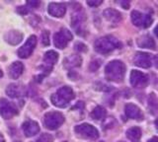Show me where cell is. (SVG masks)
Returning <instances> with one entry per match:
<instances>
[{"mask_svg":"<svg viewBox=\"0 0 158 142\" xmlns=\"http://www.w3.org/2000/svg\"><path fill=\"white\" fill-rule=\"evenodd\" d=\"M126 73V65L120 60H113L109 62L105 68V75L107 80L112 82H122Z\"/></svg>","mask_w":158,"mask_h":142,"instance_id":"cell-1","label":"cell"},{"mask_svg":"<svg viewBox=\"0 0 158 142\" xmlns=\"http://www.w3.org/2000/svg\"><path fill=\"white\" fill-rule=\"evenodd\" d=\"M74 98H75V94H74L73 90L70 87L64 86L59 88L56 94L52 96L51 100L53 106L57 108H65Z\"/></svg>","mask_w":158,"mask_h":142,"instance_id":"cell-2","label":"cell"},{"mask_svg":"<svg viewBox=\"0 0 158 142\" xmlns=\"http://www.w3.org/2000/svg\"><path fill=\"white\" fill-rule=\"evenodd\" d=\"M95 51L99 53H102V55H106L113 51L116 48H120L122 47L121 42L116 39L113 36H106L98 39L95 42Z\"/></svg>","mask_w":158,"mask_h":142,"instance_id":"cell-3","label":"cell"},{"mask_svg":"<svg viewBox=\"0 0 158 142\" xmlns=\"http://www.w3.org/2000/svg\"><path fill=\"white\" fill-rule=\"evenodd\" d=\"M64 122V116L59 112H48L44 115V124L49 130H56Z\"/></svg>","mask_w":158,"mask_h":142,"instance_id":"cell-4","label":"cell"},{"mask_svg":"<svg viewBox=\"0 0 158 142\" xmlns=\"http://www.w3.org/2000/svg\"><path fill=\"white\" fill-rule=\"evenodd\" d=\"M72 34L67 29H61L60 31L54 34L53 36V43L57 48H65L68 43L72 40Z\"/></svg>","mask_w":158,"mask_h":142,"instance_id":"cell-5","label":"cell"},{"mask_svg":"<svg viewBox=\"0 0 158 142\" xmlns=\"http://www.w3.org/2000/svg\"><path fill=\"white\" fill-rule=\"evenodd\" d=\"M75 132L84 138L88 139H97L99 137V131L95 126L89 124H82L80 125H76L74 128Z\"/></svg>","mask_w":158,"mask_h":142,"instance_id":"cell-6","label":"cell"},{"mask_svg":"<svg viewBox=\"0 0 158 142\" xmlns=\"http://www.w3.org/2000/svg\"><path fill=\"white\" fill-rule=\"evenodd\" d=\"M18 114L16 105L13 104L12 102H9L6 99L0 100V115L2 116L3 119L10 120L14 116Z\"/></svg>","mask_w":158,"mask_h":142,"instance_id":"cell-7","label":"cell"},{"mask_svg":"<svg viewBox=\"0 0 158 142\" xmlns=\"http://www.w3.org/2000/svg\"><path fill=\"white\" fill-rule=\"evenodd\" d=\"M131 22L135 26L140 28H148L152 24V18L150 15L142 14L138 11L131 12Z\"/></svg>","mask_w":158,"mask_h":142,"instance_id":"cell-8","label":"cell"},{"mask_svg":"<svg viewBox=\"0 0 158 142\" xmlns=\"http://www.w3.org/2000/svg\"><path fill=\"white\" fill-rule=\"evenodd\" d=\"M37 46V37L36 36H30L27 42L24 43V46L18 50V56L20 58H28L32 55L35 47Z\"/></svg>","mask_w":158,"mask_h":142,"instance_id":"cell-9","label":"cell"},{"mask_svg":"<svg viewBox=\"0 0 158 142\" xmlns=\"http://www.w3.org/2000/svg\"><path fill=\"white\" fill-rule=\"evenodd\" d=\"M130 82H131V85L132 87L142 89V88H144L147 85V83H148V76L146 74H144V73L140 72V71L132 70L131 72Z\"/></svg>","mask_w":158,"mask_h":142,"instance_id":"cell-10","label":"cell"},{"mask_svg":"<svg viewBox=\"0 0 158 142\" xmlns=\"http://www.w3.org/2000/svg\"><path fill=\"white\" fill-rule=\"evenodd\" d=\"M81 7H79L76 11H74L73 15L71 17V25L72 28L76 31L77 34H82L83 32V26H84V21H85V17L84 14L81 11Z\"/></svg>","mask_w":158,"mask_h":142,"instance_id":"cell-11","label":"cell"},{"mask_svg":"<svg viewBox=\"0 0 158 142\" xmlns=\"http://www.w3.org/2000/svg\"><path fill=\"white\" fill-rule=\"evenodd\" d=\"M133 61L136 66L142 68H149L152 65V57L146 52H136Z\"/></svg>","mask_w":158,"mask_h":142,"instance_id":"cell-12","label":"cell"},{"mask_svg":"<svg viewBox=\"0 0 158 142\" xmlns=\"http://www.w3.org/2000/svg\"><path fill=\"white\" fill-rule=\"evenodd\" d=\"M48 12L49 15L56 18H61L65 15L66 12V6L63 3H54L52 2L48 4Z\"/></svg>","mask_w":158,"mask_h":142,"instance_id":"cell-13","label":"cell"},{"mask_svg":"<svg viewBox=\"0 0 158 142\" xmlns=\"http://www.w3.org/2000/svg\"><path fill=\"white\" fill-rule=\"evenodd\" d=\"M22 129H23L24 134L27 137H32L40 132V125L38 122L35 120H27L23 124Z\"/></svg>","mask_w":158,"mask_h":142,"instance_id":"cell-14","label":"cell"},{"mask_svg":"<svg viewBox=\"0 0 158 142\" xmlns=\"http://www.w3.org/2000/svg\"><path fill=\"white\" fill-rule=\"evenodd\" d=\"M6 94L10 97V98H20L23 97L26 94V89L25 87L21 84H16V83H12L10 84L7 89H6Z\"/></svg>","mask_w":158,"mask_h":142,"instance_id":"cell-15","label":"cell"},{"mask_svg":"<svg viewBox=\"0 0 158 142\" xmlns=\"http://www.w3.org/2000/svg\"><path fill=\"white\" fill-rule=\"evenodd\" d=\"M125 112H126V116L128 117V119L137 120H141L143 119V115H142L140 109L133 104L126 105Z\"/></svg>","mask_w":158,"mask_h":142,"instance_id":"cell-16","label":"cell"},{"mask_svg":"<svg viewBox=\"0 0 158 142\" xmlns=\"http://www.w3.org/2000/svg\"><path fill=\"white\" fill-rule=\"evenodd\" d=\"M24 70V65L22 62L16 61L12 63L9 67V75L12 79H18V78L22 75Z\"/></svg>","mask_w":158,"mask_h":142,"instance_id":"cell-17","label":"cell"},{"mask_svg":"<svg viewBox=\"0 0 158 142\" xmlns=\"http://www.w3.org/2000/svg\"><path fill=\"white\" fill-rule=\"evenodd\" d=\"M103 15L105 17V19H107L108 21L112 23H118L122 20V14L118 10H116V9L108 8L103 12Z\"/></svg>","mask_w":158,"mask_h":142,"instance_id":"cell-18","label":"cell"},{"mask_svg":"<svg viewBox=\"0 0 158 142\" xmlns=\"http://www.w3.org/2000/svg\"><path fill=\"white\" fill-rule=\"evenodd\" d=\"M22 40H23V35L19 31H10L5 35V41L13 46L18 45V43L22 42Z\"/></svg>","mask_w":158,"mask_h":142,"instance_id":"cell-19","label":"cell"},{"mask_svg":"<svg viewBox=\"0 0 158 142\" xmlns=\"http://www.w3.org/2000/svg\"><path fill=\"white\" fill-rule=\"evenodd\" d=\"M81 62H82V59L80 56L76 55H69L68 57H66L65 59H64L63 66L67 68V69H71V68L80 66Z\"/></svg>","mask_w":158,"mask_h":142,"instance_id":"cell-20","label":"cell"},{"mask_svg":"<svg viewBox=\"0 0 158 142\" xmlns=\"http://www.w3.org/2000/svg\"><path fill=\"white\" fill-rule=\"evenodd\" d=\"M58 60V53L54 51H48L44 53V65L52 68Z\"/></svg>","mask_w":158,"mask_h":142,"instance_id":"cell-21","label":"cell"},{"mask_svg":"<svg viewBox=\"0 0 158 142\" xmlns=\"http://www.w3.org/2000/svg\"><path fill=\"white\" fill-rule=\"evenodd\" d=\"M137 46L142 48L153 50V48H155V43H154V40H153L149 35H144L137 40Z\"/></svg>","mask_w":158,"mask_h":142,"instance_id":"cell-22","label":"cell"},{"mask_svg":"<svg viewBox=\"0 0 158 142\" xmlns=\"http://www.w3.org/2000/svg\"><path fill=\"white\" fill-rule=\"evenodd\" d=\"M127 137L131 142H138L141 137V129L137 126H133L127 130Z\"/></svg>","mask_w":158,"mask_h":142,"instance_id":"cell-23","label":"cell"},{"mask_svg":"<svg viewBox=\"0 0 158 142\" xmlns=\"http://www.w3.org/2000/svg\"><path fill=\"white\" fill-rule=\"evenodd\" d=\"M106 116H107V112L101 106H97L95 109L92 111V112H91L92 119L96 120H105Z\"/></svg>","mask_w":158,"mask_h":142,"instance_id":"cell-24","label":"cell"},{"mask_svg":"<svg viewBox=\"0 0 158 142\" xmlns=\"http://www.w3.org/2000/svg\"><path fill=\"white\" fill-rule=\"evenodd\" d=\"M148 106L152 112H156L158 111V99L153 93H151L148 97Z\"/></svg>","mask_w":158,"mask_h":142,"instance_id":"cell-25","label":"cell"},{"mask_svg":"<svg viewBox=\"0 0 158 142\" xmlns=\"http://www.w3.org/2000/svg\"><path fill=\"white\" fill-rule=\"evenodd\" d=\"M35 142H52V137L51 134H48V133H44L39 138L35 141Z\"/></svg>","mask_w":158,"mask_h":142,"instance_id":"cell-26","label":"cell"},{"mask_svg":"<svg viewBox=\"0 0 158 142\" xmlns=\"http://www.w3.org/2000/svg\"><path fill=\"white\" fill-rule=\"evenodd\" d=\"M42 42L44 43V46H48L49 45V33L48 31H43Z\"/></svg>","mask_w":158,"mask_h":142,"instance_id":"cell-27","label":"cell"},{"mask_svg":"<svg viewBox=\"0 0 158 142\" xmlns=\"http://www.w3.org/2000/svg\"><path fill=\"white\" fill-rule=\"evenodd\" d=\"M100 65H101V60H94V61H92L91 62V64H90V66H89V68H90V70L91 71H96L99 67H100Z\"/></svg>","mask_w":158,"mask_h":142,"instance_id":"cell-28","label":"cell"},{"mask_svg":"<svg viewBox=\"0 0 158 142\" xmlns=\"http://www.w3.org/2000/svg\"><path fill=\"white\" fill-rule=\"evenodd\" d=\"M75 50L77 51H87V47L84 45V43H77L76 45H75Z\"/></svg>","mask_w":158,"mask_h":142,"instance_id":"cell-29","label":"cell"},{"mask_svg":"<svg viewBox=\"0 0 158 142\" xmlns=\"http://www.w3.org/2000/svg\"><path fill=\"white\" fill-rule=\"evenodd\" d=\"M103 3L102 0H89V1H87V4L89 6H91V7H97L99 5H101V4Z\"/></svg>","mask_w":158,"mask_h":142,"instance_id":"cell-30","label":"cell"},{"mask_svg":"<svg viewBox=\"0 0 158 142\" xmlns=\"http://www.w3.org/2000/svg\"><path fill=\"white\" fill-rule=\"evenodd\" d=\"M17 12L19 14H21V15H26V14L29 12V9H28V6H20L17 8Z\"/></svg>","mask_w":158,"mask_h":142,"instance_id":"cell-31","label":"cell"},{"mask_svg":"<svg viewBox=\"0 0 158 142\" xmlns=\"http://www.w3.org/2000/svg\"><path fill=\"white\" fill-rule=\"evenodd\" d=\"M40 5L39 1H28L27 2V6H29L30 8H37Z\"/></svg>","mask_w":158,"mask_h":142,"instance_id":"cell-32","label":"cell"},{"mask_svg":"<svg viewBox=\"0 0 158 142\" xmlns=\"http://www.w3.org/2000/svg\"><path fill=\"white\" fill-rule=\"evenodd\" d=\"M121 5L125 8V9H128L130 8V2H127V1H123L121 2Z\"/></svg>","mask_w":158,"mask_h":142,"instance_id":"cell-33","label":"cell"},{"mask_svg":"<svg viewBox=\"0 0 158 142\" xmlns=\"http://www.w3.org/2000/svg\"><path fill=\"white\" fill-rule=\"evenodd\" d=\"M148 142H158V137L157 136L152 137V138H150L149 140H148Z\"/></svg>","mask_w":158,"mask_h":142,"instance_id":"cell-34","label":"cell"},{"mask_svg":"<svg viewBox=\"0 0 158 142\" xmlns=\"http://www.w3.org/2000/svg\"><path fill=\"white\" fill-rule=\"evenodd\" d=\"M0 142H5V139H4V137L1 133H0Z\"/></svg>","mask_w":158,"mask_h":142,"instance_id":"cell-35","label":"cell"},{"mask_svg":"<svg viewBox=\"0 0 158 142\" xmlns=\"http://www.w3.org/2000/svg\"><path fill=\"white\" fill-rule=\"evenodd\" d=\"M154 33H155V35H156V37L158 38V26H156V28L154 29Z\"/></svg>","mask_w":158,"mask_h":142,"instance_id":"cell-36","label":"cell"},{"mask_svg":"<svg viewBox=\"0 0 158 142\" xmlns=\"http://www.w3.org/2000/svg\"><path fill=\"white\" fill-rule=\"evenodd\" d=\"M154 61H155V65L158 67V55L154 58Z\"/></svg>","mask_w":158,"mask_h":142,"instance_id":"cell-37","label":"cell"},{"mask_svg":"<svg viewBox=\"0 0 158 142\" xmlns=\"http://www.w3.org/2000/svg\"><path fill=\"white\" fill-rule=\"evenodd\" d=\"M155 125H156V127H157V128H158V119L155 120Z\"/></svg>","mask_w":158,"mask_h":142,"instance_id":"cell-38","label":"cell"},{"mask_svg":"<svg viewBox=\"0 0 158 142\" xmlns=\"http://www.w3.org/2000/svg\"><path fill=\"white\" fill-rule=\"evenodd\" d=\"M2 76H3V72L0 70V77H2Z\"/></svg>","mask_w":158,"mask_h":142,"instance_id":"cell-39","label":"cell"},{"mask_svg":"<svg viewBox=\"0 0 158 142\" xmlns=\"http://www.w3.org/2000/svg\"><path fill=\"white\" fill-rule=\"evenodd\" d=\"M15 142H21V141H15Z\"/></svg>","mask_w":158,"mask_h":142,"instance_id":"cell-40","label":"cell"},{"mask_svg":"<svg viewBox=\"0 0 158 142\" xmlns=\"http://www.w3.org/2000/svg\"><path fill=\"white\" fill-rule=\"evenodd\" d=\"M64 142H66V141H64Z\"/></svg>","mask_w":158,"mask_h":142,"instance_id":"cell-41","label":"cell"}]
</instances>
